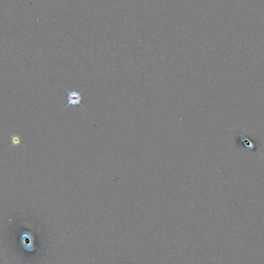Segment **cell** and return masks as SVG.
I'll use <instances>...</instances> for the list:
<instances>
[{
	"mask_svg": "<svg viewBox=\"0 0 264 264\" xmlns=\"http://www.w3.org/2000/svg\"><path fill=\"white\" fill-rule=\"evenodd\" d=\"M64 90L67 93V104L63 108V110H61L60 114L63 111H64L67 108H68L70 106H77L79 105L85 110L87 111V109H86L85 106L82 104V100H83V92L84 91V90H81L80 91L78 90H67V89L64 88Z\"/></svg>",
	"mask_w": 264,
	"mask_h": 264,
	"instance_id": "cell-1",
	"label": "cell"
},
{
	"mask_svg": "<svg viewBox=\"0 0 264 264\" xmlns=\"http://www.w3.org/2000/svg\"><path fill=\"white\" fill-rule=\"evenodd\" d=\"M239 139H240V142H241V144H242V145H244L245 148H247L248 149H250V150H255V148H256L255 144L250 142V141L249 140V139L245 138V137H240H240H239Z\"/></svg>",
	"mask_w": 264,
	"mask_h": 264,
	"instance_id": "cell-2",
	"label": "cell"
},
{
	"mask_svg": "<svg viewBox=\"0 0 264 264\" xmlns=\"http://www.w3.org/2000/svg\"><path fill=\"white\" fill-rule=\"evenodd\" d=\"M20 144V137L18 135L11 136V145H17Z\"/></svg>",
	"mask_w": 264,
	"mask_h": 264,
	"instance_id": "cell-3",
	"label": "cell"
}]
</instances>
